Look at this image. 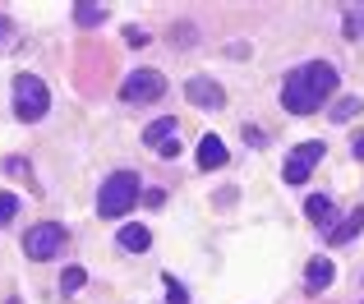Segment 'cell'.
I'll return each mask as SVG.
<instances>
[{"label": "cell", "mask_w": 364, "mask_h": 304, "mask_svg": "<svg viewBox=\"0 0 364 304\" xmlns=\"http://www.w3.org/2000/svg\"><path fill=\"white\" fill-rule=\"evenodd\" d=\"M51 111V92L37 74H14V116L23 125H37V120Z\"/></svg>", "instance_id": "3"}, {"label": "cell", "mask_w": 364, "mask_h": 304, "mask_svg": "<svg viewBox=\"0 0 364 304\" xmlns=\"http://www.w3.org/2000/svg\"><path fill=\"white\" fill-rule=\"evenodd\" d=\"M323 161V139H309V143H300L291 152V157H286V185H304V180H309V170L318 166Z\"/></svg>", "instance_id": "6"}, {"label": "cell", "mask_w": 364, "mask_h": 304, "mask_svg": "<svg viewBox=\"0 0 364 304\" xmlns=\"http://www.w3.org/2000/svg\"><path fill=\"white\" fill-rule=\"evenodd\" d=\"M143 143L157 152V157H180V125H176V116L152 120V125L143 129Z\"/></svg>", "instance_id": "7"}, {"label": "cell", "mask_w": 364, "mask_h": 304, "mask_svg": "<svg viewBox=\"0 0 364 304\" xmlns=\"http://www.w3.org/2000/svg\"><path fill=\"white\" fill-rule=\"evenodd\" d=\"M143 203H148V207H161V203H166V194H161V189H148V194H143Z\"/></svg>", "instance_id": "21"}, {"label": "cell", "mask_w": 364, "mask_h": 304, "mask_svg": "<svg viewBox=\"0 0 364 304\" xmlns=\"http://www.w3.org/2000/svg\"><path fill=\"white\" fill-rule=\"evenodd\" d=\"M360 231H364V207H350V212H346V217H341V222L328 231V244H350Z\"/></svg>", "instance_id": "10"}, {"label": "cell", "mask_w": 364, "mask_h": 304, "mask_svg": "<svg viewBox=\"0 0 364 304\" xmlns=\"http://www.w3.org/2000/svg\"><path fill=\"white\" fill-rule=\"evenodd\" d=\"M134 198H139V170H111L107 180H102V194H97V212L102 217H124L134 207Z\"/></svg>", "instance_id": "2"}, {"label": "cell", "mask_w": 364, "mask_h": 304, "mask_svg": "<svg viewBox=\"0 0 364 304\" xmlns=\"http://www.w3.org/2000/svg\"><path fill=\"white\" fill-rule=\"evenodd\" d=\"M166 304H189V291L176 277H166Z\"/></svg>", "instance_id": "19"}, {"label": "cell", "mask_w": 364, "mask_h": 304, "mask_svg": "<svg viewBox=\"0 0 364 304\" xmlns=\"http://www.w3.org/2000/svg\"><path fill=\"white\" fill-rule=\"evenodd\" d=\"M5 170H9V175H28V161H18V157H9V161H5Z\"/></svg>", "instance_id": "20"}, {"label": "cell", "mask_w": 364, "mask_h": 304, "mask_svg": "<svg viewBox=\"0 0 364 304\" xmlns=\"http://www.w3.org/2000/svg\"><path fill=\"white\" fill-rule=\"evenodd\" d=\"M14 212H18V198L14 194H0V226L14 222Z\"/></svg>", "instance_id": "18"}, {"label": "cell", "mask_w": 364, "mask_h": 304, "mask_svg": "<svg viewBox=\"0 0 364 304\" xmlns=\"http://www.w3.org/2000/svg\"><path fill=\"white\" fill-rule=\"evenodd\" d=\"M102 18H107V5H88V0H79V5H74V23H83V28H97Z\"/></svg>", "instance_id": "14"}, {"label": "cell", "mask_w": 364, "mask_h": 304, "mask_svg": "<svg viewBox=\"0 0 364 304\" xmlns=\"http://www.w3.org/2000/svg\"><path fill=\"white\" fill-rule=\"evenodd\" d=\"M332 277H337V268H332V259H309V268H304V291L309 295H318V291H328L332 286Z\"/></svg>", "instance_id": "9"}, {"label": "cell", "mask_w": 364, "mask_h": 304, "mask_svg": "<svg viewBox=\"0 0 364 304\" xmlns=\"http://www.w3.org/2000/svg\"><path fill=\"white\" fill-rule=\"evenodd\" d=\"M120 249L148 254L152 249V231H148V226H120Z\"/></svg>", "instance_id": "13"}, {"label": "cell", "mask_w": 364, "mask_h": 304, "mask_svg": "<svg viewBox=\"0 0 364 304\" xmlns=\"http://www.w3.org/2000/svg\"><path fill=\"white\" fill-rule=\"evenodd\" d=\"M185 97L194 102V107H203V111H222V107H226V92H222V83L203 79V74H194V79L185 83Z\"/></svg>", "instance_id": "8"}, {"label": "cell", "mask_w": 364, "mask_h": 304, "mask_svg": "<svg viewBox=\"0 0 364 304\" xmlns=\"http://www.w3.org/2000/svg\"><path fill=\"white\" fill-rule=\"evenodd\" d=\"M0 42H14V28H9V18L0 14Z\"/></svg>", "instance_id": "22"}, {"label": "cell", "mask_w": 364, "mask_h": 304, "mask_svg": "<svg viewBox=\"0 0 364 304\" xmlns=\"http://www.w3.org/2000/svg\"><path fill=\"white\" fill-rule=\"evenodd\" d=\"M120 97L129 102V107H139V102H157V97H166V79H161L157 70H134L129 79H124Z\"/></svg>", "instance_id": "5"}, {"label": "cell", "mask_w": 364, "mask_h": 304, "mask_svg": "<svg viewBox=\"0 0 364 304\" xmlns=\"http://www.w3.org/2000/svg\"><path fill=\"white\" fill-rule=\"evenodd\" d=\"M346 37H364V5L346 9Z\"/></svg>", "instance_id": "17"}, {"label": "cell", "mask_w": 364, "mask_h": 304, "mask_svg": "<svg viewBox=\"0 0 364 304\" xmlns=\"http://www.w3.org/2000/svg\"><path fill=\"white\" fill-rule=\"evenodd\" d=\"M65 240H70V235H65L60 222H42V226H33V231L23 235V254L33 263H46V259H55V254L65 249Z\"/></svg>", "instance_id": "4"}, {"label": "cell", "mask_w": 364, "mask_h": 304, "mask_svg": "<svg viewBox=\"0 0 364 304\" xmlns=\"http://www.w3.org/2000/svg\"><path fill=\"white\" fill-rule=\"evenodd\" d=\"M364 111V97H341V102H332V120H350V116H360Z\"/></svg>", "instance_id": "15"}, {"label": "cell", "mask_w": 364, "mask_h": 304, "mask_svg": "<svg viewBox=\"0 0 364 304\" xmlns=\"http://www.w3.org/2000/svg\"><path fill=\"white\" fill-rule=\"evenodd\" d=\"M332 88H337V70H332L328 60H309V65H300V70L286 74L282 107L291 111V116H314V111L332 97Z\"/></svg>", "instance_id": "1"}, {"label": "cell", "mask_w": 364, "mask_h": 304, "mask_svg": "<svg viewBox=\"0 0 364 304\" xmlns=\"http://www.w3.org/2000/svg\"><path fill=\"white\" fill-rule=\"evenodd\" d=\"M83 281H88V272H83V268H65L60 291H65V295H74V291H83Z\"/></svg>", "instance_id": "16"}, {"label": "cell", "mask_w": 364, "mask_h": 304, "mask_svg": "<svg viewBox=\"0 0 364 304\" xmlns=\"http://www.w3.org/2000/svg\"><path fill=\"white\" fill-rule=\"evenodd\" d=\"M198 166H203V170L226 166V143L217 134H203V143H198Z\"/></svg>", "instance_id": "12"}, {"label": "cell", "mask_w": 364, "mask_h": 304, "mask_svg": "<svg viewBox=\"0 0 364 304\" xmlns=\"http://www.w3.org/2000/svg\"><path fill=\"white\" fill-rule=\"evenodd\" d=\"M355 157H364V139H355Z\"/></svg>", "instance_id": "23"}, {"label": "cell", "mask_w": 364, "mask_h": 304, "mask_svg": "<svg viewBox=\"0 0 364 304\" xmlns=\"http://www.w3.org/2000/svg\"><path fill=\"white\" fill-rule=\"evenodd\" d=\"M304 217H309L314 226H337V207H332V198L328 194H314V198H304Z\"/></svg>", "instance_id": "11"}]
</instances>
